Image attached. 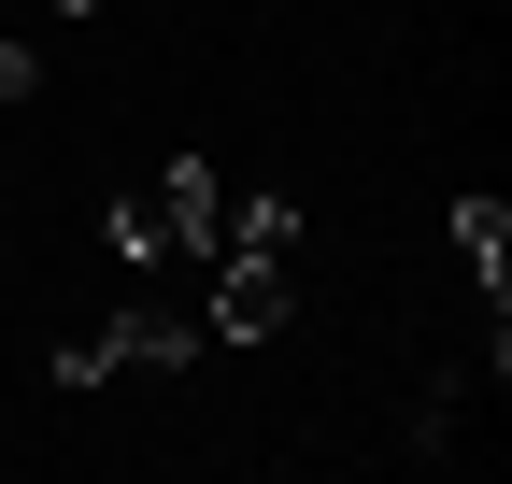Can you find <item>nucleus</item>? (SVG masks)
I'll return each instance as SVG.
<instances>
[{
  "instance_id": "f257e3e1",
  "label": "nucleus",
  "mask_w": 512,
  "mask_h": 484,
  "mask_svg": "<svg viewBox=\"0 0 512 484\" xmlns=\"http://www.w3.org/2000/svg\"><path fill=\"white\" fill-rule=\"evenodd\" d=\"M214 186H228L214 157H171L157 186H128V200H114V257H128V271L185 257V242H200V214H214Z\"/></svg>"
},
{
  "instance_id": "f03ea898",
  "label": "nucleus",
  "mask_w": 512,
  "mask_h": 484,
  "mask_svg": "<svg viewBox=\"0 0 512 484\" xmlns=\"http://www.w3.org/2000/svg\"><path fill=\"white\" fill-rule=\"evenodd\" d=\"M185 356H200V314H100V328H72L57 342V385H114V371H185Z\"/></svg>"
},
{
  "instance_id": "7ed1b4c3",
  "label": "nucleus",
  "mask_w": 512,
  "mask_h": 484,
  "mask_svg": "<svg viewBox=\"0 0 512 484\" xmlns=\"http://www.w3.org/2000/svg\"><path fill=\"white\" fill-rule=\"evenodd\" d=\"M299 314V285H285V257H228V285H214V314H200V342H271Z\"/></svg>"
},
{
  "instance_id": "20e7f679",
  "label": "nucleus",
  "mask_w": 512,
  "mask_h": 484,
  "mask_svg": "<svg viewBox=\"0 0 512 484\" xmlns=\"http://www.w3.org/2000/svg\"><path fill=\"white\" fill-rule=\"evenodd\" d=\"M200 242H214V257H299V200H271V186H256V200H228V186H214Z\"/></svg>"
},
{
  "instance_id": "39448f33",
  "label": "nucleus",
  "mask_w": 512,
  "mask_h": 484,
  "mask_svg": "<svg viewBox=\"0 0 512 484\" xmlns=\"http://www.w3.org/2000/svg\"><path fill=\"white\" fill-rule=\"evenodd\" d=\"M0 100H43V72H29V43L0 29Z\"/></svg>"
}]
</instances>
